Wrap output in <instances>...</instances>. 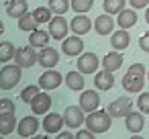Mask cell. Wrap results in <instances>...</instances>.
I'll return each mask as SVG.
<instances>
[{
    "label": "cell",
    "instance_id": "1",
    "mask_svg": "<svg viewBox=\"0 0 149 139\" xmlns=\"http://www.w3.org/2000/svg\"><path fill=\"white\" fill-rule=\"evenodd\" d=\"M145 84V66L143 64H133L129 72L123 76V88L129 94H139Z\"/></svg>",
    "mask_w": 149,
    "mask_h": 139
},
{
    "label": "cell",
    "instance_id": "2",
    "mask_svg": "<svg viewBox=\"0 0 149 139\" xmlns=\"http://www.w3.org/2000/svg\"><path fill=\"white\" fill-rule=\"evenodd\" d=\"M112 115L108 112V110H92V112H88V117H86V127L90 129V131H94L96 135H100V133H106L108 129H110V125H112Z\"/></svg>",
    "mask_w": 149,
    "mask_h": 139
},
{
    "label": "cell",
    "instance_id": "3",
    "mask_svg": "<svg viewBox=\"0 0 149 139\" xmlns=\"http://www.w3.org/2000/svg\"><path fill=\"white\" fill-rule=\"evenodd\" d=\"M23 78V68L19 64H6L0 72V88L2 90H13Z\"/></svg>",
    "mask_w": 149,
    "mask_h": 139
},
{
    "label": "cell",
    "instance_id": "4",
    "mask_svg": "<svg viewBox=\"0 0 149 139\" xmlns=\"http://www.w3.org/2000/svg\"><path fill=\"white\" fill-rule=\"evenodd\" d=\"M35 49L37 47H33L31 43L25 45V47H19L17 49V55H15V64H19L23 70L25 68H33L35 64H39V53Z\"/></svg>",
    "mask_w": 149,
    "mask_h": 139
},
{
    "label": "cell",
    "instance_id": "5",
    "mask_svg": "<svg viewBox=\"0 0 149 139\" xmlns=\"http://www.w3.org/2000/svg\"><path fill=\"white\" fill-rule=\"evenodd\" d=\"M68 29H70V25H68V21L63 19V15H55V17L49 21V27H47L51 39H57V41H63V39L68 37Z\"/></svg>",
    "mask_w": 149,
    "mask_h": 139
},
{
    "label": "cell",
    "instance_id": "6",
    "mask_svg": "<svg viewBox=\"0 0 149 139\" xmlns=\"http://www.w3.org/2000/svg\"><path fill=\"white\" fill-rule=\"evenodd\" d=\"M84 108L78 104V106H68L65 112H63V119H65V125L70 129H80L82 125H86V117H84Z\"/></svg>",
    "mask_w": 149,
    "mask_h": 139
},
{
    "label": "cell",
    "instance_id": "7",
    "mask_svg": "<svg viewBox=\"0 0 149 139\" xmlns=\"http://www.w3.org/2000/svg\"><path fill=\"white\" fill-rule=\"evenodd\" d=\"M61 80H63V76L57 72V70H47V72H43L41 76H39V86H41V90H55V88H59L61 86Z\"/></svg>",
    "mask_w": 149,
    "mask_h": 139
},
{
    "label": "cell",
    "instance_id": "8",
    "mask_svg": "<svg viewBox=\"0 0 149 139\" xmlns=\"http://www.w3.org/2000/svg\"><path fill=\"white\" fill-rule=\"evenodd\" d=\"M131 108H133V100H131L129 96H120V98H116L114 102H110L106 110H108L114 119H120V117H127V115L131 112Z\"/></svg>",
    "mask_w": 149,
    "mask_h": 139
},
{
    "label": "cell",
    "instance_id": "9",
    "mask_svg": "<svg viewBox=\"0 0 149 139\" xmlns=\"http://www.w3.org/2000/svg\"><path fill=\"white\" fill-rule=\"evenodd\" d=\"M65 125V119L63 115H57V112H47L45 119H43V129L47 135H57Z\"/></svg>",
    "mask_w": 149,
    "mask_h": 139
},
{
    "label": "cell",
    "instance_id": "10",
    "mask_svg": "<svg viewBox=\"0 0 149 139\" xmlns=\"http://www.w3.org/2000/svg\"><path fill=\"white\" fill-rule=\"evenodd\" d=\"M61 49L68 57H76V55H82L84 51V41H82V35H76V37H65L61 41Z\"/></svg>",
    "mask_w": 149,
    "mask_h": 139
},
{
    "label": "cell",
    "instance_id": "11",
    "mask_svg": "<svg viewBox=\"0 0 149 139\" xmlns=\"http://www.w3.org/2000/svg\"><path fill=\"white\" fill-rule=\"evenodd\" d=\"M37 131H39V121L35 119V117H31V115H27L25 119H21V123L17 125V133H19V137H35L37 135Z\"/></svg>",
    "mask_w": 149,
    "mask_h": 139
},
{
    "label": "cell",
    "instance_id": "12",
    "mask_svg": "<svg viewBox=\"0 0 149 139\" xmlns=\"http://www.w3.org/2000/svg\"><path fill=\"white\" fill-rule=\"evenodd\" d=\"M114 19H112V15H108V13H104V15H100V17H96V23H94V31L100 35V37H106V35H112L114 33Z\"/></svg>",
    "mask_w": 149,
    "mask_h": 139
},
{
    "label": "cell",
    "instance_id": "13",
    "mask_svg": "<svg viewBox=\"0 0 149 139\" xmlns=\"http://www.w3.org/2000/svg\"><path fill=\"white\" fill-rule=\"evenodd\" d=\"M78 102H80V106H82L86 112L98 110V106H100V94H98L96 90H82Z\"/></svg>",
    "mask_w": 149,
    "mask_h": 139
},
{
    "label": "cell",
    "instance_id": "14",
    "mask_svg": "<svg viewBox=\"0 0 149 139\" xmlns=\"http://www.w3.org/2000/svg\"><path fill=\"white\" fill-rule=\"evenodd\" d=\"M59 64V51L57 49H53V47H43L41 51H39V66L41 68H45V70H51V68H55Z\"/></svg>",
    "mask_w": 149,
    "mask_h": 139
},
{
    "label": "cell",
    "instance_id": "15",
    "mask_svg": "<svg viewBox=\"0 0 149 139\" xmlns=\"http://www.w3.org/2000/svg\"><path fill=\"white\" fill-rule=\"evenodd\" d=\"M100 66V59L96 53H82L78 57V70L82 74H94Z\"/></svg>",
    "mask_w": 149,
    "mask_h": 139
},
{
    "label": "cell",
    "instance_id": "16",
    "mask_svg": "<svg viewBox=\"0 0 149 139\" xmlns=\"http://www.w3.org/2000/svg\"><path fill=\"white\" fill-rule=\"evenodd\" d=\"M145 112H129L127 117H125V127H127V131L129 133H133V135H139L141 131H143V127H145V117H143Z\"/></svg>",
    "mask_w": 149,
    "mask_h": 139
},
{
    "label": "cell",
    "instance_id": "17",
    "mask_svg": "<svg viewBox=\"0 0 149 139\" xmlns=\"http://www.w3.org/2000/svg\"><path fill=\"white\" fill-rule=\"evenodd\" d=\"M51 104H53V100H51V96L45 90V92H39L35 96V100L31 102V110H33V115H47Z\"/></svg>",
    "mask_w": 149,
    "mask_h": 139
},
{
    "label": "cell",
    "instance_id": "18",
    "mask_svg": "<svg viewBox=\"0 0 149 139\" xmlns=\"http://www.w3.org/2000/svg\"><path fill=\"white\" fill-rule=\"evenodd\" d=\"M70 29L74 31V35H86L92 31V19H88L86 15H76L70 23Z\"/></svg>",
    "mask_w": 149,
    "mask_h": 139
},
{
    "label": "cell",
    "instance_id": "19",
    "mask_svg": "<svg viewBox=\"0 0 149 139\" xmlns=\"http://www.w3.org/2000/svg\"><path fill=\"white\" fill-rule=\"evenodd\" d=\"M94 86H96V90H100V92L110 90V88L114 86V72H110V70L98 72V74L94 76Z\"/></svg>",
    "mask_w": 149,
    "mask_h": 139
},
{
    "label": "cell",
    "instance_id": "20",
    "mask_svg": "<svg viewBox=\"0 0 149 139\" xmlns=\"http://www.w3.org/2000/svg\"><path fill=\"white\" fill-rule=\"evenodd\" d=\"M110 45H112V49H116V51L127 49V47L131 45L129 29H118V31H114V33H112V37H110Z\"/></svg>",
    "mask_w": 149,
    "mask_h": 139
},
{
    "label": "cell",
    "instance_id": "21",
    "mask_svg": "<svg viewBox=\"0 0 149 139\" xmlns=\"http://www.w3.org/2000/svg\"><path fill=\"white\" fill-rule=\"evenodd\" d=\"M29 13V4H27V0H10V2H6V15L10 19H21L23 15Z\"/></svg>",
    "mask_w": 149,
    "mask_h": 139
},
{
    "label": "cell",
    "instance_id": "22",
    "mask_svg": "<svg viewBox=\"0 0 149 139\" xmlns=\"http://www.w3.org/2000/svg\"><path fill=\"white\" fill-rule=\"evenodd\" d=\"M116 25H118L120 29H131V27H135V25H137V13H135V8L131 6V8L120 10V13L116 15Z\"/></svg>",
    "mask_w": 149,
    "mask_h": 139
},
{
    "label": "cell",
    "instance_id": "23",
    "mask_svg": "<svg viewBox=\"0 0 149 139\" xmlns=\"http://www.w3.org/2000/svg\"><path fill=\"white\" fill-rule=\"evenodd\" d=\"M17 127V117L15 112H0V135L6 137L15 131Z\"/></svg>",
    "mask_w": 149,
    "mask_h": 139
},
{
    "label": "cell",
    "instance_id": "24",
    "mask_svg": "<svg viewBox=\"0 0 149 139\" xmlns=\"http://www.w3.org/2000/svg\"><path fill=\"white\" fill-rule=\"evenodd\" d=\"M102 68H104V70H110V72L120 70V68H123V53H118L116 49L110 51V53H106L104 59H102Z\"/></svg>",
    "mask_w": 149,
    "mask_h": 139
},
{
    "label": "cell",
    "instance_id": "25",
    "mask_svg": "<svg viewBox=\"0 0 149 139\" xmlns=\"http://www.w3.org/2000/svg\"><path fill=\"white\" fill-rule=\"evenodd\" d=\"M65 86L70 88V90H76V92H80V90H84V86H86V82H84V74L82 72H68L65 74Z\"/></svg>",
    "mask_w": 149,
    "mask_h": 139
},
{
    "label": "cell",
    "instance_id": "26",
    "mask_svg": "<svg viewBox=\"0 0 149 139\" xmlns=\"http://www.w3.org/2000/svg\"><path fill=\"white\" fill-rule=\"evenodd\" d=\"M49 39H51L49 31H41V29H35V31L31 33V37H29V43H31L33 47H37V49H43V47H47Z\"/></svg>",
    "mask_w": 149,
    "mask_h": 139
},
{
    "label": "cell",
    "instance_id": "27",
    "mask_svg": "<svg viewBox=\"0 0 149 139\" xmlns=\"http://www.w3.org/2000/svg\"><path fill=\"white\" fill-rule=\"evenodd\" d=\"M37 19L33 17V13H27V15H23L21 19H19V29L21 31H25V33H33L35 29H37Z\"/></svg>",
    "mask_w": 149,
    "mask_h": 139
},
{
    "label": "cell",
    "instance_id": "28",
    "mask_svg": "<svg viewBox=\"0 0 149 139\" xmlns=\"http://www.w3.org/2000/svg\"><path fill=\"white\" fill-rule=\"evenodd\" d=\"M15 55H17L15 43H10V41H2V43H0V61H2V64H8Z\"/></svg>",
    "mask_w": 149,
    "mask_h": 139
},
{
    "label": "cell",
    "instance_id": "29",
    "mask_svg": "<svg viewBox=\"0 0 149 139\" xmlns=\"http://www.w3.org/2000/svg\"><path fill=\"white\" fill-rule=\"evenodd\" d=\"M39 92H41V86H39V84H37V86H35V84H29V86L23 88V92H21V100H23L25 104H31Z\"/></svg>",
    "mask_w": 149,
    "mask_h": 139
},
{
    "label": "cell",
    "instance_id": "30",
    "mask_svg": "<svg viewBox=\"0 0 149 139\" xmlns=\"http://www.w3.org/2000/svg\"><path fill=\"white\" fill-rule=\"evenodd\" d=\"M125 4H127V0H104V13L108 15H118L120 10H125Z\"/></svg>",
    "mask_w": 149,
    "mask_h": 139
},
{
    "label": "cell",
    "instance_id": "31",
    "mask_svg": "<svg viewBox=\"0 0 149 139\" xmlns=\"http://www.w3.org/2000/svg\"><path fill=\"white\" fill-rule=\"evenodd\" d=\"M49 8L53 15H65L72 8V0H49Z\"/></svg>",
    "mask_w": 149,
    "mask_h": 139
},
{
    "label": "cell",
    "instance_id": "32",
    "mask_svg": "<svg viewBox=\"0 0 149 139\" xmlns=\"http://www.w3.org/2000/svg\"><path fill=\"white\" fill-rule=\"evenodd\" d=\"M51 15H53V10H51L49 6H37V8L33 10V17L37 19L39 25H41V23H49V21L53 19Z\"/></svg>",
    "mask_w": 149,
    "mask_h": 139
},
{
    "label": "cell",
    "instance_id": "33",
    "mask_svg": "<svg viewBox=\"0 0 149 139\" xmlns=\"http://www.w3.org/2000/svg\"><path fill=\"white\" fill-rule=\"evenodd\" d=\"M92 4H94V0H72V10L84 15L92 8Z\"/></svg>",
    "mask_w": 149,
    "mask_h": 139
},
{
    "label": "cell",
    "instance_id": "34",
    "mask_svg": "<svg viewBox=\"0 0 149 139\" xmlns=\"http://www.w3.org/2000/svg\"><path fill=\"white\" fill-rule=\"evenodd\" d=\"M137 106H139V110H141V112L149 115V92H139Z\"/></svg>",
    "mask_w": 149,
    "mask_h": 139
},
{
    "label": "cell",
    "instance_id": "35",
    "mask_svg": "<svg viewBox=\"0 0 149 139\" xmlns=\"http://www.w3.org/2000/svg\"><path fill=\"white\" fill-rule=\"evenodd\" d=\"M0 112H17L15 102L10 98H2V100H0Z\"/></svg>",
    "mask_w": 149,
    "mask_h": 139
},
{
    "label": "cell",
    "instance_id": "36",
    "mask_svg": "<svg viewBox=\"0 0 149 139\" xmlns=\"http://www.w3.org/2000/svg\"><path fill=\"white\" fill-rule=\"evenodd\" d=\"M94 135H96V133L86 127V129H80V131L76 133V139H94Z\"/></svg>",
    "mask_w": 149,
    "mask_h": 139
},
{
    "label": "cell",
    "instance_id": "37",
    "mask_svg": "<svg viewBox=\"0 0 149 139\" xmlns=\"http://www.w3.org/2000/svg\"><path fill=\"white\" fill-rule=\"evenodd\" d=\"M139 47H141V51L149 53V33H143L139 37Z\"/></svg>",
    "mask_w": 149,
    "mask_h": 139
},
{
    "label": "cell",
    "instance_id": "38",
    "mask_svg": "<svg viewBox=\"0 0 149 139\" xmlns=\"http://www.w3.org/2000/svg\"><path fill=\"white\" fill-rule=\"evenodd\" d=\"M129 4H131L135 10H139V8H145V6H149V0H129Z\"/></svg>",
    "mask_w": 149,
    "mask_h": 139
},
{
    "label": "cell",
    "instance_id": "39",
    "mask_svg": "<svg viewBox=\"0 0 149 139\" xmlns=\"http://www.w3.org/2000/svg\"><path fill=\"white\" fill-rule=\"evenodd\" d=\"M74 137H76L74 133H70V131H63V129L57 133V139H74Z\"/></svg>",
    "mask_w": 149,
    "mask_h": 139
},
{
    "label": "cell",
    "instance_id": "40",
    "mask_svg": "<svg viewBox=\"0 0 149 139\" xmlns=\"http://www.w3.org/2000/svg\"><path fill=\"white\" fill-rule=\"evenodd\" d=\"M145 23L149 25V6H147V10H145Z\"/></svg>",
    "mask_w": 149,
    "mask_h": 139
},
{
    "label": "cell",
    "instance_id": "41",
    "mask_svg": "<svg viewBox=\"0 0 149 139\" xmlns=\"http://www.w3.org/2000/svg\"><path fill=\"white\" fill-rule=\"evenodd\" d=\"M147 80H149V70H147Z\"/></svg>",
    "mask_w": 149,
    "mask_h": 139
}]
</instances>
